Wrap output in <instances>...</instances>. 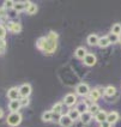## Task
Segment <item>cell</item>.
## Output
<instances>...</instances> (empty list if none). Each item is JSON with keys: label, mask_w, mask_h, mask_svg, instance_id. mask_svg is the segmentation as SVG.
<instances>
[{"label": "cell", "mask_w": 121, "mask_h": 127, "mask_svg": "<svg viewBox=\"0 0 121 127\" xmlns=\"http://www.w3.org/2000/svg\"><path fill=\"white\" fill-rule=\"evenodd\" d=\"M7 29L8 31L13 32V34H17V32H21L22 31V25L17 22H8L7 23Z\"/></svg>", "instance_id": "obj_5"}, {"label": "cell", "mask_w": 121, "mask_h": 127, "mask_svg": "<svg viewBox=\"0 0 121 127\" xmlns=\"http://www.w3.org/2000/svg\"><path fill=\"white\" fill-rule=\"evenodd\" d=\"M77 110H78L80 114H84V113H86V112H89V106H88V103L84 102V101L79 102L78 104H77Z\"/></svg>", "instance_id": "obj_18"}, {"label": "cell", "mask_w": 121, "mask_h": 127, "mask_svg": "<svg viewBox=\"0 0 121 127\" xmlns=\"http://www.w3.org/2000/svg\"><path fill=\"white\" fill-rule=\"evenodd\" d=\"M107 116H108V113H106V110H100L98 113L95 115V120L100 124H103L107 121Z\"/></svg>", "instance_id": "obj_12"}, {"label": "cell", "mask_w": 121, "mask_h": 127, "mask_svg": "<svg viewBox=\"0 0 121 127\" xmlns=\"http://www.w3.org/2000/svg\"><path fill=\"white\" fill-rule=\"evenodd\" d=\"M5 36H6V28H5L4 25H1V24H0V41H1V40H4V38H5Z\"/></svg>", "instance_id": "obj_28"}, {"label": "cell", "mask_w": 121, "mask_h": 127, "mask_svg": "<svg viewBox=\"0 0 121 127\" xmlns=\"http://www.w3.org/2000/svg\"><path fill=\"white\" fill-rule=\"evenodd\" d=\"M108 38H109L110 43H118V42H120V40H119V36L115 35V34H113V32H110V34L108 35Z\"/></svg>", "instance_id": "obj_26"}, {"label": "cell", "mask_w": 121, "mask_h": 127, "mask_svg": "<svg viewBox=\"0 0 121 127\" xmlns=\"http://www.w3.org/2000/svg\"><path fill=\"white\" fill-rule=\"evenodd\" d=\"M61 112H62V103L61 102H58L52 108V113H53V115H55V116H59L61 114Z\"/></svg>", "instance_id": "obj_17"}, {"label": "cell", "mask_w": 121, "mask_h": 127, "mask_svg": "<svg viewBox=\"0 0 121 127\" xmlns=\"http://www.w3.org/2000/svg\"><path fill=\"white\" fill-rule=\"evenodd\" d=\"M104 96L106 97H113L115 94H116V89H115L113 85H109V86H107L106 89H104Z\"/></svg>", "instance_id": "obj_19"}, {"label": "cell", "mask_w": 121, "mask_h": 127, "mask_svg": "<svg viewBox=\"0 0 121 127\" xmlns=\"http://www.w3.org/2000/svg\"><path fill=\"white\" fill-rule=\"evenodd\" d=\"M110 44V41L108 38V36H103V37H100V41H98V46L101 48H106Z\"/></svg>", "instance_id": "obj_21"}, {"label": "cell", "mask_w": 121, "mask_h": 127, "mask_svg": "<svg viewBox=\"0 0 121 127\" xmlns=\"http://www.w3.org/2000/svg\"><path fill=\"white\" fill-rule=\"evenodd\" d=\"M110 126H112V125H110L109 122H107V121L103 122V124H101V127H110Z\"/></svg>", "instance_id": "obj_33"}, {"label": "cell", "mask_w": 121, "mask_h": 127, "mask_svg": "<svg viewBox=\"0 0 121 127\" xmlns=\"http://www.w3.org/2000/svg\"><path fill=\"white\" fill-rule=\"evenodd\" d=\"M76 92H77L78 95H80V96H86V95H89V92H90L89 85L85 84V83H80V84L77 85Z\"/></svg>", "instance_id": "obj_3"}, {"label": "cell", "mask_w": 121, "mask_h": 127, "mask_svg": "<svg viewBox=\"0 0 121 127\" xmlns=\"http://www.w3.org/2000/svg\"><path fill=\"white\" fill-rule=\"evenodd\" d=\"M19 88H11L8 91H7V97L11 99V101H16V99L19 98Z\"/></svg>", "instance_id": "obj_8"}, {"label": "cell", "mask_w": 121, "mask_h": 127, "mask_svg": "<svg viewBox=\"0 0 121 127\" xmlns=\"http://www.w3.org/2000/svg\"><path fill=\"white\" fill-rule=\"evenodd\" d=\"M8 13H7V10H5L4 7H0V18H6Z\"/></svg>", "instance_id": "obj_31"}, {"label": "cell", "mask_w": 121, "mask_h": 127, "mask_svg": "<svg viewBox=\"0 0 121 127\" xmlns=\"http://www.w3.org/2000/svg\"><path fill=\"white\" fill-rule=\"evenodd\" d=\"M91 120H92V114H90L89 112L82 114V116H80V122H83L84 125H88Z\"/></svg>", "instance_id": "obj_20"}, {"label": "cell", "mask_w": 121, "mask_h": 127, "mask_svg": "<svg viewBox=\"0 0 121 127\" xmlns=\"http://www.w3.org/2000/svg\"><path fill=\"white\" fill-rule=\"evenodd\" d=\"M86 41L88 43L90 44V46H96V44H98V41H100V37L96 35V34H91V35L88 36V38H86Z\"/></svg>", "instance_id": "obj_16"}, {"label": "cell", "mask_w": 121, "mask_h": 127, "mask_svg": "<svg viewBox=\"0 0 121 127\" xmlns=\"http://www.w3.org/2000/svg\"><path fill=\"white\" fill-rule=\"evenodd\" d=\"M0 48L5 50V48H6V42H5V40H1V41H0Z\"/></svg>", "instance_id": "obj_32"}, {"label": "cell", "mask_w": 121, "mask_h": 127, "mask_svg": "<svg viewBox=\"0 0 121 127\" xmlns=\"http://www.w3.org/2000/svg\"><path fill=\"white\" fill-rule=\"evenodd\" d=\"M64 103L68 107L74 106V104L77 103V96H76L74 94H68V95H66L64 97Z\"/></svg>", "instance_id": "obj_6"}, {"label": "cell", "mask_w": 121, "mask_h": 127, "mask_svg": "<svg viewBox=\"0 0 121 127\" xmlns=\"http://www.w3.org/2000/svg\"><path fill=\"white\" fill-rule=\"evenodd\" d=\"M27 12H28L29 14H34V13H36V12H37V6H36L35 4H32V5L29 7L28 10H27Z\"/></svg>", "instance_id": "obj_30"}, {"label": "cell", "mask_w": 121, "mask_h": 127, "mask_svg": "<svg viewBox=\"0 0 121 127\" xmlns=\"http://www.w3.org/2000/svg\"><path fill=\"white\" fill-rule=\"evenodd\" d=\"M31 94V85L30 84H23L19 86V95L21 97H28Z\"/></svg>", "instance_id": "obj_7"}, {"label": "cell", "mask_w": 121, "mask_h": 127, "mask_svg": "<svg viewBox=\"0 0 121 127\" xmlns=\"http://www.w3.org/2000/svg\"><path fill=\"white\" fill-rule=\"evenodd\" d=\"M14 1L12 0H6V1H4V8L5 10H10V8H13L14 7Z\"/></svg>", "instance_id": "obj_27"}, {"label": "cell", "mask_w": 121, "mask_h": 127, "mask_svg": "<svg viewBox=\"0 0 121 127\" xmlns=\"http://www.w3.org/2000/svg\"><path fill=\"white\" fill-rule=\"evenodd\" d=\"M84 64L86 66H93L96 64V57L93 54H89L88 53V55L84 58Z\"/></svg>", "instance_id": "obj_15"}, {"label": "cell", "mask_w": 121, "mask_h": 127, "mask_svg": "<svg viewBox=\"0 0 121 127\" xmlns=\"http://www.w3.org/2000/svg\"><path fill=\"white\" fill-rule=\"evenodd\" d=\"M13 8L16 10L17 13H19V12H22V11H24V10H25V7H24V1H18V2H16Z\"/></svg>", "instance_id": "obj_25"}, {"label": "cell", "mask_w": 121, "mask_h": 127, "mask_svg": "<svg viewBox=\"0 0 121 127\" xmlns=\"http://www.w3.org/2000/svg\"><path fill=\"white\" fill-rule=\"evenodd\" d=\"M67 115L71 118L73 122H74V121H77V120H80V116H82V114L77 110V108H72V109H70Z\"/></svg>", "instance_id": "obj_13"}, {"label": "cell", "mask_w": 121, "mask_h": 127, "mask_svg": "<svg viewBox=\"0 0 121 127\" xmlns=\"http://www.w3.org/2000/svg\"><path fill=\"white\" fill-rule=\"evenodd\" d=\"M119 40H120V42H121V35H120V36H119Z\"/></svg>", "instance_id": "obj_37"}, {"label": "cell", "mask_w": 121, "mask_h": 127, "mask_svg": "<svg viewBox=\"0 0 121 127\" xmlns=\"http://www.w3.org/2000/svg\"><path fill=\"white\" fill-rule=\"evenodd\" d=\"M100 97H101V91L98 88L90 90V92H89V98H90V101H92V103H95Z\"/></svg>", "instance_id": "obj_10"}, {"label": "cell", "mask_w": 121, "mask_h": 127, "mask_svg": "<svg viewBox=\"0 0 121 127\" xmlns=\"http://www.w3.org/2000/svg\"><path fill=\"white\" fill-rule=\"evenodd\" d=\"M21 102H19V99H16V101H10V103H8V108H10V110H11V113H18V110H19V108H21Z\"/></svg>", "instance_id": "obj_11"}, {"label": "cell", "mask_w": 121, "mask_h": 127, "mask_svg": "<svg viewBox=\"0 0 121 127\" xmlns=\"http://www.w3.org/2000/svg\"><path fill=\"white\" fill-rule=\"evenodd\" d=\"M19 102H21L22 107H27V106H29V103H30V99H29L28 97H22V98H19Z\"/></svg>", "instance_id": "obj_29"}, {"label": "cell", "mask_w": 121, "mask_h": 127, "mask_svg": "<svg viewBox=\"0 0 121 127\" xmlns=\"http://www.w3.org/2000/svg\"><path fill=\"white\" fill-rule=\"evenodd\" d=\"M74 55L77 59H82V60H84V58L88 55V53H86V49L84 47H78L76 52H74Z\"/></svg>", "instance_id": "obj_14"}, {"label": "cell", "mask_w": 121, "mask_h": 127, "mask_svg": "<svg viewBox=\"0 0 121 127\" xmlns=\"http://www.w3.org/2000/svg\"><path fill=\"white\" fill-rule=\"evenodd\" d=\"M120 119V115L118 112H110L108 113V116H107V122H109L110 125H115L118 121Z\"/></svg>", "instance_id": "obj_9"}, {"label": "cell", "mask_w": 121, "mask_h": 127, "mask_svg": "<svg viewBox=\"0 0 121 127\" xmlns=\"http://www.w3.org/2000/svg\"><path fill=\"white\" fill-rule=\"evenodd\" d=\"M2 116H4V110H2V109L0 108V119H1Z\"/></svg>", "instance_id": "obj_35"}, {"label": "cell", "mask_w": 121, "mask_h": 127, "mask_svg": "<svg viewBox=\"0 0 121 127\" xmlns=\"http://www.w3.org/2000/svg\"><path fill=\"white\" fill-rule=\"evenodd\" d=\"M2 53H4V49H1V48H0V54H2Z\"/></svg>", "instance_id": "obj_36"}, {"label": "cell", "mask_w": 121, "mask_h": 127, "mask_svg": "<svg viewBox=\"0 0 121 127\" xmlns=\"http://www.w3.org/2000/svg\"><path fill=\"white\" fill-rule=\"evenodd\" d=\"M59 124L61 127H72L73 125V121L68 115H61L59 118Z\"/></svg>", "instance_id": "obj_4"}, {"label": "cell", "mask_w": 121, "mask_h": 127, "mask_svg": "<svg viewBox=\"0 0 121 127\" xmlns=\"http://www.w3.org/2000/svg\"><path fill=\"white\" fill-rule=\"evenodd\" d=\"M53 118H54V115L52 113V110H49V112H44V113L42 114V121H44V122H49V121H52Z\"/></svg>", "instance_id": "obj_22"}, {"label": "cell", "mask_w": 121, "mask_h": 127, "mask_svg": "<svg viewBox=\"0 0 121 127\" xmlns=\"http://www.w3.org/2000/svg\"><path fill=\"white\" fill-rule=\"evenodd\" d=\"M7 125L11 127H16L21 124L22 121V115L19 113H11L7 115Z\"/></svg>", "instance_id": "obj_2"}, {"label": "cell", "mask_w": 121, "mask_h": 127, "mask_svg": "<svg viewBox=\"0 0 121 127\" xmlns=\"http://www.w3.org/2000/svg\"><path fill=\"white\" fill-rule=\"evenodd\" d=\"M100 110H101L100 106H98L97 103H92V104H90V106H89V113L92 114V115H96Z\"/></svg>", "instance_id": "obj_23"}, {"label": "cell", "mask_w": 121, "mask_h": 127, "mask_svg": "<svg viewBox=\"0 0 121 127\" xmlns=\"http://www.w3.org/2000/svg\"><path fill=\"white\" fill-rule=\"evenodd\" d=\"M58 46V34L55 31H50L44 37H40L36 42V47L44 54H53Z\"/></svg>", "instance_id": "obj_1"}, {"label": "cell", "mask_w": 121, "mask_h": 127, "mask_svg": "<svg viewBox=\"0 0 121 127\" xmlns=\"http://www.w3.org/2000/svg\"><path fill=\"white\" fill-rule=\"evenodd\" d=\"M115 125H116V127H121V118L119 119V121H118V122H116Z\"/></svg>", "instance_id": "obj_34"}, {"label": "cell", "mask_w": 121, "mask_h": 127, "mask_svg": "<svg viewBox=\"0 0 121 127\" xmlns=\"http://www.w3.org/2000/svg\"><path fill=\"white\" fill-rule=\"evenodd\" d=\"M112 32L115 34V35H118V36L121 35V24L120 23H115L114 25L112 27Z\"/></svg>", "instance_id": "obj_24"}]
</instances>
